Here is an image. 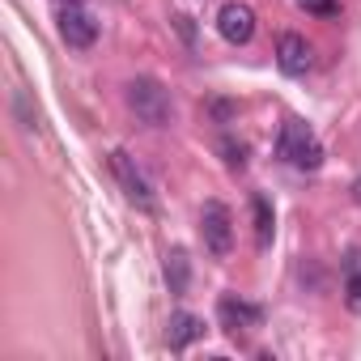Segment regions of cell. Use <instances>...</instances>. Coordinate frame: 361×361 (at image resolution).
I'll list each match as a JSON object with an SVG mask.
<instances>
[{"mask_svg": "<svg viewBox=\"0 0 361 361\" xmlns=\"http://www.w3.org/2000/svg\"><path fill=\"white\" fill-rule=\"evenodd\" d=\"M68 5H85V0H68Z\"/></svg>", "mask_w": 361, "mask_h": 361, "instance_id": "cell-16", "label": "cell"}, {"mask_svg": "<svg viewBox=\"0 0 361 361\" xmlns=\"http://www.w3.org/2000/svg\"><path fill=\"white\" fill-rule=\"evenodd\" d=\"M276 157L298 166V170H319L323 166V145H319V136L302 119H285L281 140H276Z\"/></svg>", "mask_w": 361, "mask_h": 361, "instance_id": "cell-2", "label": "cell"}, {"mask_svg": "<svg viewBox=\"0 0 361 361\" xmlns=\"http://www.w3.org/2000/svg\"><path fill=\"white\" fill-rule=\"evenodd\" d=\"M60 39L77 51H90L98 43V22L81 9V5H64L60 9Z\"/></svg>", "mask_w": 361, "mask_h": 361, "instance_id": "cell-7", "label": "cell"}, {"mask_svg": "<svg viewBox=\"0 0 361 361\" xmlns=\"http://www.w3.org/2000/svg\"><path fill=\"white\" fill-rule=\"evenodd\" d=\"M111 170H115V178H119V188H123V196L136 204V209H153L157 200H153V183H149V174L136 166V157L128 153V149H115L111 153Z\"/></svg>", "mask_w": 361, "mask_h": 361, "instance_id": "cell-4", "label": "cell"}, {"mask_svg": "<svg viewBox=\"0 0 361 361\" xmlns=\"http://www.w3.org/2000/svg\"><path fill=\"white\" fill-rule=\"evenodd\" d=\"M353 200L361 204V178H357V183H353Z\"/></svg>", "mask_w": 361, "mask_h": 361, "instance_id": "cell-15", "label": "cell"}, {"mask_svg": "<svg viewBox=\"0 0 361 361\" xmlns=\"http://www.w3.org/2000/svg\"><path fill=\"white\" fill-rule=\"evenodd\" d=\"M188 281H192V259H188V251H183V247L166 251V285H170V293L183 298V293H188Z\"/></svg>", "mask_w": 361, "mask_h": 361, "instance_id": "cell-10", "label": "cell"}, {"mask_svg": "<svg viewBox=\"0 0 361 361\" xmlns=\"http://www.w3.org/2000/svg\"><path fill=\"white\" fill-rule=\"evenodd\" d=\"M217 30H221V39H226V43L247 47V43L255 39V9H251V5H243V0H226L221 13H217Z\"/></svg>", "mask_w": 361, "mask_h": 361, "instance_id": "cell-6", "label": "cell"}, {"mask_svg": "<svg viewBox=\"0 0 361 361\" xmlns=\"http://www.w3.org/2000/svg\"><path fill=\"white\" fill-rule=\"evenodd\" d=\"M200 238H204V251L213 259H226L234 251V217L221 200H204L200 209Z\"/></svg>", "mask_w": 361, "mask_h": 361, "instance_id": "cell-3", "label": "cell"}, {"mask_svg": "<svg viewBox=\"0 0 361 361\" xmlns=\"http://www.w3.org/2000/svg\"><path fill=\"white\" fill-rule=\"evenodd\" d=\"M298 5H302L306 13H319V18H331V13H336V0H298Z\"/></svg>", "mask_w": 361, "mask_h": 361, "instance_id": "cell-14", "label": "cell"}, {"mask_svg": "<svg viewBox=\"0 0 361 361\" xmlns=\"http://www.w3.org/2000/svg\"><path fill=\"white\" fill-rule=\"evenodd\" d=\"M344 302H348V310H357V314H361V272H353V276H348Z\"/></svg>", "mask_w": 361, "mask_h": 361, "instance_id": "cell-13", "label": "cell"}, {"mask_svg": "<svg viewBox=\"0 0 361 361\" xmlns=\"http://www.w3.org/2000/svg\"><path fill=\"white\" fill-rule=\"evenodd\" d=\"M217 319H221V327L230 336H243V331L264 327V306H255V302H247L238 293H226V298H217Z\"/></svg>", "mask_w": 361, "mask_h": 361, "instance_id": "cell-5", "label": "cell"}, {"mask_svg": "<svg viewBox=\"0 0 361 361\" xmlns=\"http://www.w3.org/2000/svg\"><path fill=\"white\" fill-rule=\"evenodd\" d=\"M128 106L145 128H170L174 123V102L157 77H136L128 81Z\"/></svg>", "mask_w": 361, "mask_h": 361, "instance_id": "cell-1", "label": "cell"}, {"mask_svg": "<svg viewBox=\"0 0 361 361\" xmlns=\"http://www.w3.org/2000/svg\"><path fill=\"white\" fill-rule=\"evenodd\" d=\"M200 336H204V319L200 314H192V310H174L170 314V323H166V344L170 348H188Z\"/></svg>", "mask_w": 361, "mask_h": 361, "instance_id": "cell-9", "label": "cell"}, {"mask_svg": "<svg viewBox=\"0 0 361 361\" xmlns=\"http://www.w3.org/2000/svg\"><path fill=\"white\" fill-rule=\"evenodd\" d=\"M221 153H226V166H230V170H243V166H247V145H243V140L226 136V140H221Z\"/></svg>", "mask_w": 361, "mask_h": 361, "instance_id": "cell-12", "label": "cell"}, {"mask_svg": "<svg viewBox=\"0 0 361 361\" xmlns=\"http://www.w3.org/2000/svg\"><path fill=\"white\" fill-rule=\"evenodd\" d=\"M310 64H314V51H310V43H306L302 35L289 30V35L276 39V68H281L285 77H306Z\"/></svg>", "mask_w": 361, "mask_h": 361, "instance_id": "cell-8", "label": "cell"}, {"mask_svg": "<svg viewBox=\"0 0 361 361\" xmlns=\"http://www.w3.org/2000/svg\"><path fill=\"white\" fill-rule=\"evenodd\" d=\"M251 213H255V247L268 251V247H272V226H276L268 196H251Z\"/></svg>", "mask_w": 361, "mask_h": 361, "instance_id": "cell-11", "label": "cell"}]
</instances>
